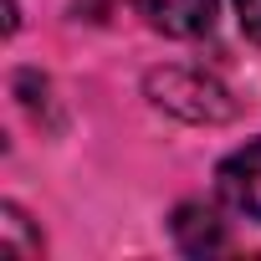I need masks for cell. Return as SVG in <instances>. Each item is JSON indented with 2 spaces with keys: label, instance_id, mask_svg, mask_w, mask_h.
<instances>
[{
  "label": "cell",
  "instance_id": "6da1fadb",
  "mask_svg": "<svg viewBox=\"0 0 261 261\" xmlns=\"http://www.w3.org/2000/svg\"><path fill=\"white\" fill-rule=\"evenodd\" d=\"M144 92L154 97V108H164L185 123H225L236 113L225 82L200 67H154L144 77Z\"/></svg>",
  "mask_w": 261,
  "mask_h": 261
},
{
  "label": "cell",
  "instance_id": "7a4b0ae2",
  "mask_svg": "<svg viewBox=\"0 0 261 261\" xmlns=\"http://www.w3.org/2000/svg\"><path fill=\"white\" fill-rule=\"evenodd\" d=\"M215 200H220L236 220L261 225V139L230 149V154L215 164Z\"/></svg>",
  "mask_w": 261,
  "mask_h": 261
},
{
  "label": "cell",
  "instance_id": "277c9868",
  "mask_svg": "<svg viewBox=\"0 0 261 261\" xmlns=\"http://www.w3.org/2000/svg\"><path fill=\"white\" fill-rule=\"evenodd\" d=\"M134 11L149 21V31L169 41H195V36H210L220 0H134Z\"/></svg>",
  "mask_w": 261,
  "mask_h": 261
},
{
  "label": "cell",
  "instance_id": "8992f818",
  "mask_svg": "<svg viewBox=\"0 0 261 261\" xmlns=\"http://www.w3.org/2000/svg\"><path fill=\"white\" fill-rule=\"evenodd\" d=\"M236 6V26L251 46H261V0H230Z\"/></svg>",
  "mask_w": 261,
  "mask_h": 261
},
{
  "label": "cell",
  "instance_id": "5b68a950",
  "mask_svg": "<svg viewBox=\"0 0 261 261\" xmlns=\"http://www.w3.org/2000/svg\"><path fill=\"white\" fill-rule=\"evenodd\" d=\"M0 256H16V261L41 256V236L31 230L21 205H0Z\"/></svg>",
  "mask_w": 261,
  "mask_h": 261
},
{
  "label": "cell",
  "instance_id": "3957f363",
  "mask_svg": "<svg viewBox=\"0 0 261 261\" xmlns=\"http://www.w3.org/2000/svg\"><path fill=\"white\" fill-rule=\"evenodd\" d=\"M225 205H205V200H179L169 210V241L195 256V261H210L220 251H230V230H225Z\"/></svg>",
  "mask_w": 261,
  "mask_h": 261
}]
</instances>
